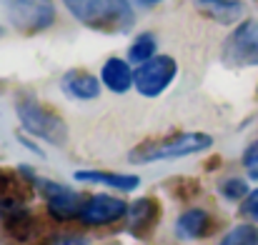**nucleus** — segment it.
<instances>
[{
    "label": "nucleus",
    "mask_w": 258,
    "mask_h": 245,
    "mask_svg": "<svg viewBox=\"0 0 258 245\" xmlns=\"http://www.w3.org/2000/svg\"><path fill=\"white\" fill-rule=\"evenodd\" d=\"M133 3H138V5H143V8H153V5H158V3H163V0H133Z\"/></svg>",
    "instance_id": "obj_23"
},
{
    "label": "nucleus",
    "mask_w": 258,
    "mask_h": 245,
    "mask_svg": "<svg viewBox=\"0 0 258 245\" xmlns=\"http://www.w3.org/2000/svg\"><path fill=\"white\" fill-rule=\"evenodd\" d=\"M243 168H246V173L253 180H258V140L246 148V153H243Z\"/></svg>",
    "instance_id": "obj_20"
},
{
    "label": "nucleus",
    "mask_w": 258,
    "mask_h": 245,
    "mask_svg": "<svg viewBox=\"0 0 258 245\" xmlns=\"http://www.w3.org/2000/svg\"><path fill=\"white\" fill-rule=\"evenodd\" d=\"M76 180L108 185V188L120 190V193H131L141 185V180L136 175H123V173H113V170H76Z\"/></svg>",
    "instance_id": "obj_15"
},
{
    "label": "nucleus",
    "mask_w": 258,
    "mask_h": 245,
    "mask_svg": "<svg viewBox=\"0 0 258 245\" xmlns=\"http://www.w3.org/2000/svg\"><path fill=\"white\" fill-rule=\"evenodd\" d=\"M161 220V203L158 198H138L133 205H128L125 228L133 238H148Z\"/></svg>",
    "instance_id": "obj_10"
},
{
    "label": "nucleus",
    "mask_w": 258,
    "mask_h": 245,
    "mask_svg": "<svg viewBox=\"0 0 258 245\" xmlns=\"http://www.w3.org/2000/svg\"><path fill=\"white\" fill-rule=\"evenodd\" d=\"M213 145V138L206 133H175L168 138H158V140H146L141 145H136L128 155L131 163H156V160H175V158H185V155H196L203 153Z\"/></svg>",
    "instance_id": "obj_2"
},
{
    "label": "nucleus",
    "mask_w": 258,
    "mask_h": 245,
    "mask_svg": "<svg viewBox=\"0 0 258 245\" xmlns=\"http://www.w3.org/2000/svg\"><path fill=\"white\" fill-rule=\"evenodd\" d=\"M218 245H258V228L253 225H236Z\"/></svg>",
    "instance_id": "obj_17"
},
{
    "label": "nucleus",
    "mask_w": 258,
    "mask_h": 245,
    "mask_svg": "<svg viewBox=\"0 0 258 245\" xmlns=\"http://www.w3.org/2000/svg\"><path fill=\"white\" fill-rule=\"evenodd\" d=\"M0 230L5 233L8 245H33L40 233V225L35 215L25 210V205H15L0 213Z\"/></svg>",
    "instance_id": "obj_7"
},
{
    "label": "nucleus",
    "mask_w": 258,
    "mask_h": 245,
    "mask_svg": "<svg viewBox=\"0 0 258 245\" xmlns=\"http://www.w3.org/2000/svg\"><path fill=\"white\" fill-rule=\"evenodd\" d=\"M223 60L228 65H258V25L253 20L233 30L223 45Z\"/></svg>",
    "instance_id": "obj_6"
},
{
    "label": "nucleus",
    "mask_w": 258,
    "mask_h": 245,
    "mask_svg": "<svg viewBox=\"0 0 258 245\" xmlns=\"http://www.w3.org/2000/svg\"><path fill=\"white\" fill-rule=\"evenodd\" d=\"M15 113H18L20 125L33 138L45 140L50 145H66V140H68V125L50 108H45L43 103H38L35 98H30V95L18 98Z\"/></svg>",
    "instance_id": "obj_3"
},
{
    "label": "nucleus",
    "mask_w": 258,
    "mask_h": 245,
    "mask_svg": "<svg viewBox=\"0 0 258 245\" xmlns=\"http://www.w3.org/2000/svg\"><path fill=\"white\" fill-rule=\"evenodd\" d=\"M100 80L108 90L113 93H128L133 85H136V70H131L128 60H120V58H110L103 63L100 68Z\"/></svg>",
    "instance_id": "obj_12"
},
{
    "label": "nucleus",
    "mask_w": 258,
    "mask_h": 245,
    "mask_svg": "<svg viewBox=\"0 0 258 245\" xmlns=\"http://www.w3.org/2000/svg\"><path fill=\"white\" fill-rule=\"evenodd\" d=\"M178 75V65L171 55H153L136 68V90L143 98H158Z\"/></svg>",
    "instance_id": "obj_5"
},
{
    "label": "nucleus",
    "mask_w": 258,
    "mask_h": 245,
    "mask_svg": "<svg viewBox=\"0 0 258 245\" xmlns=\"http://www.w3.org/2000/svg\"><path fill=\"white\" fill-rule=\"evenodd\" d=\"M156 55V38L151 35V33H143V35H138L136 40H133V45H131V50H128V60L131 63H146L148 58H153Z\"/></svg>",
    "instance_id": "obj_16"
},
{
    "label": "nucleus",
    "mask_w": 258,
    "mask_h": 245,
    "mask_svg": "<svg viewBox=\"0 0 258 245\" xmlns=\"http://www.w3.org/2000/svg\"><path fill=\"white\" fill-rule=\"evenodd\" d=\"M71 15L93 30L123 33L133 25V10L128 0H63Z\"/></svg>",
    "instance_id": "obj_1"
},
{
    "label": "nucleus",
    "mask_w": 258,
    "mask_h": 245,
    "mask_svg": "<svg viewBox=\"0 0 258 245\" xmlns=\"http://www.w3.org/2000/svg\"><path fill=\"white\" fill-rule=\"evenodd\" d=\"M218 193H221L226 200H241V198L248 195V185H246V180H241V178H226V180L218 183Z\"/></svg>",
    "instance_id": "obj_18"
},
{
    "label": "nucleus",
    "mask_w": 258,
    "mask_h": 245,
    "mask_svg": "<svg viewBox=\"0 0 258 245\" xmlns=\"http://www.w3.org/2000/svg\"><path fill=\"white\" fill-rule=\"evenodd\" d=\"M8 10L10 23L20 33H40L53 25L55 8L53 0H0Z\"/></svg>",
    "instance_id": "obj_4"
},
{
    "label": "nucleus",
    "mask_w": 258,
    "mask_h": 245,
    "mask_svg": "<svg viewBox=\"0 0 258 245\" xmlns=\"http://www.w3.org/2000/svg\"><path fill=\"white\" fill-rule=\"evenodd\" d=\"M171 193L180 200H188V198H196L201 193V183L193 180V178H180L171 185Z\"/></svg>",
    "instance_id": "obj_19"
},
{
    "label": "nucleus",
    "mask_w": 258,
    "mask_h": 245,
    "mask_svg": "<svg viewBox=\"0 0 258 245\" xmlns=\"http://www.w3.org/2000/svg\"><path fill=\"white\" fill-rule=\"evenodd\" d=\"M33 188L35 185L23 168L18 170L0 168V213L15 205H25L33 198Z\"/></svg>",
    "instance_id": "obj_9"
},
{
    "label": "nucleus",
    "mask_w": 258,
    "mask_h": 245,
    "mask_svg": "<svg viewBox=\"0 0 258 245\" xmlns=\"http://www.w3.org/2000/svg\"><path fill=\"white\" fill-rule=\"evenodd\" d=\"M196 8L206 18H211L221 25H233L246 13L243 3H238V0H196Z\"/></svg>",
    "instance_id": "obj_14"
},
{
    "label": "nucleus",
    "mask_w": 258,
    "mask_h": 245,
    "mask_svg": "<svg viewBox=\"0 0 258 245\" xmlns=\"http://www.w3.org/2000/svg\"><path fill=\"white\" fill-rule=\"evenodd\" d=\"M0 33H3V28H0Z\"/></svg>",
    "instance_id": "obj_24"
},
{
    "label": "nucleus",
    "mask_w": 258,
    "mask_h": 245,
    "mask_svg": "<svg viewBox=\"0 0 258 245\" xmlns=\"http://www.w3.org/2000/svg\"><path fill=\"white\" fill-rule=\"evenodd\" d=\"M60 88L76 100H95L100 95V83L88 70H68L60 80Z\"/></svg>",
    "instance_id": "obj_13"
},
{
    "label": "nucleus",
    "mask_w": 258,
    "mask_h": 245,
    "mask_svg": "<svg viewBox=\"0 0 258 245\" xmlns=\"http://www.w3.org/2000/svg\"><path fill=\"white\" fill-rule=\"evenodd\" d=\"M128 215V205L120 198L113 195H93L88 198L83 210H81V220L90 228H100V225H113L120 218Z\"/></svg>",
    "instance_id": "obj_8"
},
{
    "label": "nucleus",
    "mask_w": 258,
    "mask_h": 245,
    "mask_svg": "<svg viewBox=\"0 0 258 245\" xmlns=\"http://www.w3.org/2000/svg\"><path fill=\"white\" fill-rule=\"evenodd\" d=\"M241 213H243L248 220L258 223V190L246 195V200H243V205H241Z\"/></svg>",
    "instance_id": "obj_21"
},
{
    "label": "nucleus",
    "mask_w": 258,
    "mask_h": 245,
    "mask_svg": "<svg viewBox=\"0 0 258 245\" xmlns=\"http://www.w3.org/2000/svg\"><path fill=\"white\" fill-rule=\"evenodd\" d=\"M48 245H88V240L76 233H63V235H53Z\"/></svg>",
    "instance_id": "obj_22"
},
{
    "label": "nucleus",
    "mask_w": 258,
    "mask_h": 245,
    "mask_svg": "<svg viewBox=\"0 0 258 245\" xmlns=\"http://www.w3.org/2000/svg\"><path fill=\"white\" fill-rule=\"evenodd\" d=\"M211 230H213V218L208 210H201V208L185 210L175 220V235L180 240H198V238H206Z\"/></svg>",
    "instance_id": "obj_11"
}]
</instances>
